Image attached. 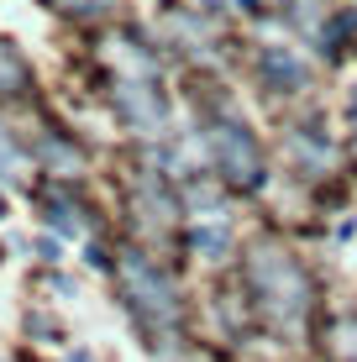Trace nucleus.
Instances as JSON below:
<instances>
[{
	"label": "nucleus",
	"mask_w": 357,
	"mask_h": 362,
	"mask_svg": "<svg viewBox=\"0 0 357 362\" xmlns=\"http://www.w3.org/2000/svg\"><path fill=\"white\" fill-rule=\"evenodd\" d=\"M252 284H257V294H263V305L274 310L279 320H300V310H305V279L294 273L289 257H279V252H257V263H252Z\"/></svg>",
	"instance_id": "obj_1"
},
{
	"label": "nucleus",
	"mask_w": 357,
	"mask_h": 362,
	"mask_svg": "<svg viewBox=\"0 0 357 362\" xmlns=\"http://www.w3.org/2000/svg\"><path fill=\"white\" fill-rule=\"evenodd\" d=\"M121 273H127V299H131V310H153L158 320H174V315H179L174 284H168L163 273H158L153 263H147L142 252H127Z\"/></svg>",
	"instance_id": "obj_2"
},
{
	"label": "nucleus",
	"mask_w": 357,
	"mask_h": 362,
	"mask_svg": "<svg viewBox=\"0 0 357 362\" xmlns=\"http://www.w3.org/2000/svg\"><path fill=\"white\" fill-rule=\"evenodd\" d=\"M216 163L231 173V179H242V184H257L263 179V163H257V147H252V136L247 127H216Z\"/></svg>",
	"instance_id": "obj_3"
},
{
	"label": "nucleus",
	"mask_w": 357,
	"mask_h": 362,
	"mask_svg": "<svg viewBox=\"0 0 357 362\" xmlns=\"http://www.w3.org/2000/svg\"><path fill=\"white\" fill-rule=\"evenodd\" d=\"M116 105H121V116H127L131 127H158V121H163V100H158V90H147V84H121Z\"/></svg>",
	"instance_id": "obj_4"
},
{
	"label": "nucleus",
	"mask_w": 357,
	"mask_h": 362,
	"mask_svg": "<svg viewBox=\"0 0 357 362\" xmlns=\"http://www.w3.org/2000/svg\"><path fill=\"white\" fill-rule=\"evenodd\" d=\"M263 74H268V84H279V90H300L305 84V64L289 53V47H263Z\"/></svg>",
	"instance_id": "obj_5"
},
{
	"label": "nucleus",
	"mask_w": 357,
	"mask_h": 362,
	"mask_svg": "<svg viewBox=\"0 0 357 362\" xmlns=\"http://www.w3.org/2000/svg\"><path fill=\"white\" fill-rule=\"evenodd\" d=\"M226 247H231V231H226V226H200V231H194V252L221 257Z\"/></svg>",
	"instance_id": "obj_6"
},
{
	"label": "nucleus",
	"mask_w": 357,
	"mask_h": 362,
	"mask_svg": "<svg viewBox=\"0 0 357 362\" xmlns=\"http://www.w3.org/2000/svg\"><path fill=\"white\" fill-rule=\"evenodd\" d=\"M47 216H53V226H58V231H74V236H79V231H84V221H79V210H69V205H47Z\"/></svg>",
	"instance_id": "obj_7"
},
{
	"label": "nucleus",
	"mask_w": 357,
	"mask_h": 362,
	"mask_svg": "<svg viewBox=\"0 0 357 362\" xmlns=\"http://www.w3.org/2000/svg\"><path fill=\"white\" fill-rule=\"evenodd\" d=\"M16 163H21V158H16V142H11L6 127H0V173H16Z\"/></svg>",
	"instance_id": "obj_8"
},
{
	"label": "nucleus",
	"mask_w": 357,
	"mask_h": 362,
	"mask_svg": "<svg viewBox=\"0 0 357 362\" xmlns=\"http://www.w3.org/2000/svg\"><path fill=\"white\" fill-rule=\"evenodd\" d=\"M0 216H6V194H0Z\"/></svg>",
	"instance_id": "obj_9"
},
{
	"label": "nucleus",
	"mask_w": 357,
	"mask_h": 362,
	"mask_svg": "<svg viewBox=\"0 0 357 362\" xmlns=\"http://www.w3.org/2000/svg\"><path fill=\"white\" fill-rule=\"evenodd\" d=\"M247 6H257V0H247Z\"/></svg>",
	"instance_id": "obj_10"
}]
</instances>
